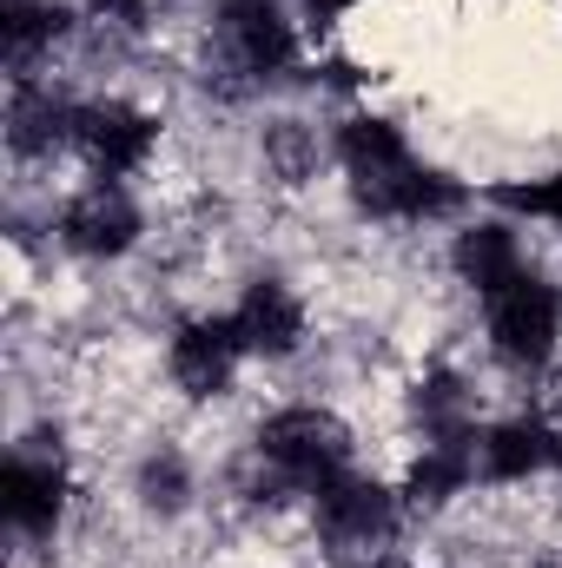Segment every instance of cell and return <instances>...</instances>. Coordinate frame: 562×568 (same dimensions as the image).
I'll return each instance as SVG.
<instances>
[{"label": "cell", "instance_id": "obj_1", "mask_svg": "<svg viewBox=\"0 0 562 568\" xmlns=\"http://www.w3.org/2000/svg\"><path fill=\"white\" fill-rule=\"evenodd\" d=\"M338 152H344V172H351L358 199L371 212H384V219H423V212H450L456 205V185L423 172L404 152L398 126H384V120H351Z\"/></svg>", "mask_w": 562, "mask_h": 568}, {"label": "cell", "instance_id": "obj_2", "mask_svg": "<svg viewBox=\"0 0 562 568\" xmlns=\"http://www.w3.org/2000/svg\"><path fill=\"white\" fill-rule=\"evenodd\" d=\"M259 449H265V463L284 469V476H298V483H324V476H338L344 463H351V429L338 424L331 410H279L265 436H259Z\"/></svg>", "mask_w": 562, "mask_h": 568}, {"label": "cell", "instance_id": "obj_3", "mask_svg": "<svg viewBox=\"0 0 562 568\" xmlns=\"http://www.w3.org/2000/svg\"><path fill=\"white\" fill-rule=\"evenodd\" d=\"M556 291L543 278H510L503 291H490V337H496V351L510 357V364H543L550 357V344H556Z\"/></svg>", "mask_w": 562, "mask_h": 568}, {"label": "cell", "instance_id": "obj_4", "mask_svg": "<svg viewBox=\"0 0 562 568\" xmlns=\"http://www.w3.org/2000/svg\"><path fill=\"white\" fill-rule=\"evenodd\" d=\"M391 523H398L391 489H378V483H364V476H344V469L318 483V529H324L338 549H371V542L391 536Z\"/></svg>", "mask_w": 562, "mask_h": 568}, {"label": "cell", "instance_id": "obj_5", "mask_svg": "<svg viewBox=\"0 0 562 568\" xmlns=\"http://www.w3.org/2000/svg\"><path fill=\"white\" fill-rule=\"evenodd\" d=\"M239 357H245V337L232 317H205V324H185L172 337V377L185 397H219L232 384Z\"/></svg>", "mask_w": 562, "mask_h": 568}, {"label": "cell", "instance_id": "obj_6", "mask_svg": "<svg viewBox=\"0 0 562 568\" xmlns=\"http://www.w3.org/2000/svg\"><path fill=\"white\" fill-rule=\"evenodd\" d=\"M60 232H67V245H73V252L113 258V252H127V245H133L140 212H133V199H127L120 185H93V192H80V199L67 205Z\"/></svg>", "mask_w": 562, "mask_h": 568}, {"label": "cell", "instance_id": "obj_7", "mask_svg": "<svg viewBox=\"0 0 562 568\" xmlns=\"http://www.w3.org/2000/svg\"><path fill=\"white\" fill-rule=\"evenodd\" d=\"M73 145L100 165V172H133L145 152H152V120L133 113V106H80L73 120Z\"/></svg>", "mask_w": 562, "mask_h": 568}, {"label": "cell", "instance_id": "obj_8", "mask_svg": "<svg viewBox=\"0 0 562 568\" xmlns=\"http://www.w3.org/2000/svg\"><path fill=\"white\" fill-rule=\"evenodd\" d=\"M219 40L245 73H279L291 60V27H284L279 0H232L219 20Z\"/></svg>", "mask_w": 562, "mask_h": 568}, {"label": "cell", "instance_id": "obj_9", "mask_svg": "<svg viewBox=\"0 0 562 568\" xmlns=\"http://www.w3.org/2000/svg\"><path fill=\"white\" fill-rule=\"evenodd\" d=\"M60 463H40V456H13L7 469H0V509H7V523L13 529H27V536H40V529H53V516H60Z\"/></svg>", "mask_w": 562, "mask_h": 568}, {"label": "cell", "instance_id": "obj_10", "mask_svg": "<svg viewBox=\"0 0 562 568\" xmlns=\"http://www.w3.org/2000/svg\"><path fill=\"white\" fill-rule=\"evenodd\" d=\"M232 324H239L245 351H265V357H284L304 337V311H298V297L284 284H252L245 304L232 311Z\"/></svg>", "mask_w": 562, "mask_h": 568}, {"label": "cell", "instance_id": "obj_11", "mask_svg": "<svg viewBox=\"0 0 562 568\" xmlns=\"http://www.w3.org/2000/svg\"><path fill=\"white\" fill-rule=\"evenodd\" d=\"M556 463V436L550 424H503L483 436V469L496 476V483H516V476H536V469H550Z\"/></svg>", "mask_w": 562, "mask_h": 568}, {"label": "cell", "instance_id": "obj_12", "mask_svg": "<svg viewBox=\"0 0 562 568\" xmlns=\"http://www.w3.org/2000/svg\"><path fill=\"white\" fill-rule=\"evenodd\" d=\"M456 272L476 284V291H503L510 278H523V258H516V239L503 225H476L456 239Z\"/></svg>", "mask_w": 562, "mask_h": 568}, {"label": "cell", "instance_id": "obj_13", "mask_svg": "<svg viewBox=\"0 0 562 568\" xmlns=\"http://www.w3.org/2000/svg\"><path fill=\"white\" fill-rule=\"evenodd\" d=\"M53 33H67V13L53 0H7L0 7V40H7V67L27 73V60L40 47H53Z\"/></svg>", "mask_w": 562, "mask_h": 568}, {"label": "cell", "instance_id": "obj_14", "mask_svg": "<svg viewBox=\"0 0 562 568\" xmlns=\"http://www.w3.org/2000/svg\"><path fill=\"white\" fill-rule=\"evenodd\" d=\"M73 106H60L53 93H13V113H7V140H13V152H47V145L73 140Z\"/></svg>", "mask_w": 562, "mask_h": 568}, {"label": "cell", "instance_id": "obj_15", "mask_svg": "<svg viewBox=\"0 0 562 568\" xmlns=\"http://www.w3.org/2000/svg\"><path fill=\"white\" fill-rule=\"evenodd\" d=\"M470 476H476V449H470V436H436L430 456L411 469V503H443V496L463 489Z\"/></svg>", "mask_w": 562, "mask_h": 568}, {"label": "cell", "instance_id": "obj_16", "mask_svg": "<svg viewBox=\"0 0 562 568\" xmlns=\"http://www.w3.org/2000/svg\"><path fill=\"white\" fill-rule=\"evenodd\" d=\"M265 159L279 165L284 179H311V172H318V140H311L298 120H279V126L265 133Z\"/></svg>", "mask_w": 562, "mask_h": 568}, {"label": "cell", "instance_id": "obj_17", "mask_svg": "<svg viewBox=\"0 0 562 568\" xmlns=\"http://www.w3.org/2000/svg\"><path fill=\"white\" fill-rule=\"evenodd\" d=\"M503 205L536 212V219H556L562 225V172L556 179H543V185H503Z\"/></svg>", "mask_w": 562, "mask_h": 568}, {"label": "cell", "instance_id": "obj_18", "mask_svg": "<svg viewBox=\"0 0 562 568\" xmlns=\"http://www.w3.org/2000/svg\"><path fill=\"white\" fill-rule=\"evenodd\" d=\"M145 496H152V503H165V509L179 503V463H172V456L145 469Z\"/></svg>", "mask_w": 562, "mask_h": 568}, {"label": "cell", "instance_id": "obj_19", "mask_svg": "<svg viewBox=\"0 0 562 568\" xmlns=\"http://www.w3.org/2000/svg\"><path fill=\"white\" fill-rule=\"evenodd\" d=\"M344 7H351V0H311V20L324 27V20H331V13H344Z\"/></svg>", "mask_w": 562, "mask_h": 568}]
</instances>
